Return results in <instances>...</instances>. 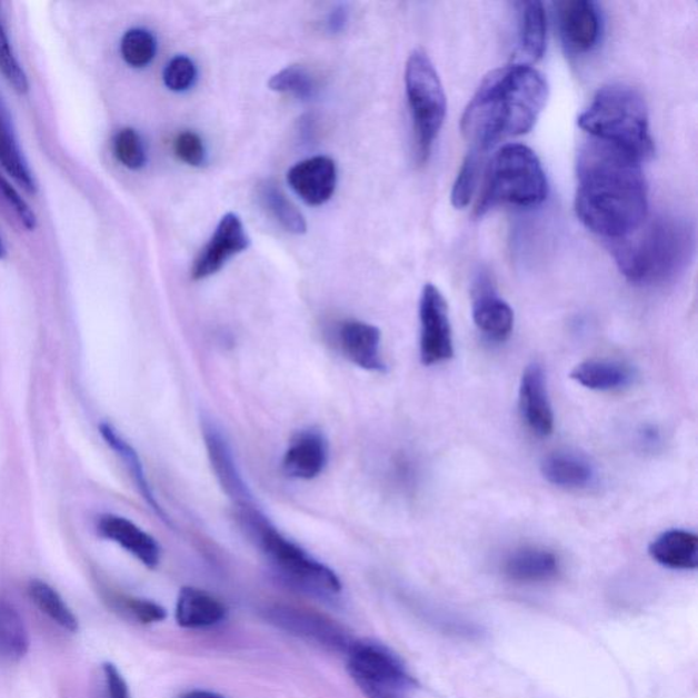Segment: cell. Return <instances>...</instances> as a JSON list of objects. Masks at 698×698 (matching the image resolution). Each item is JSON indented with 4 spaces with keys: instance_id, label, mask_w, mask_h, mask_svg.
I'll return each instance as SVG.
<instances>
[{
    "instance_id": "8",
    "label": "cell",
    "mask_w": 698,
    "mask_h": 698,
    "mask_svg": "<svg viewBox=\"0 0 698 698\" xmlns=\"http://www.w3.org/2000/svg\"><path fill=\"white\" fill-rule=\"evenodd\" d=\"M347 652L349 676L367 698H412L419 688L400 656L381 642H352Z\"/></svg>"
},
{
    "instance_id": "33",
    "label": "cell",
    "mask_w": 698,
    "mask_h": 698,
    "mask_svg": "<svg viewBox=\"0 0 698 698\" xmlns=\"http://www.w3.org/2000/svg\"><path fill=\"white\" fill-rule=\"evenodd\" d=\"M483 168V152L473 149L462 162L459 174H457L453 190H451V203L457 209L466 208L478 188V182Z\"/></svg>"
},
{
    "instance_id": "40",
    "label": "cell",
    "mask_w": 698,
    "mask_h": 698,
    "mask_svg": "<svg viewBox=\"0 0 698 698\" xmlns=\"http://www.w3.org/2000/svg\"><path fill=\"white\" fill-rule=\"evenodd\" d=\"M107 686V698H131L128 684L122 674L112 664L102 666Z\"/></svg>"
},
{
    "instance_id": "10",
    "label": "cell",
    "mask_w": 698,
    "mask_h": 698,
    "mask_svg": "<svg viewBox=\"0 0 698 698\" xmlns=\"http://www.w3.org/2000/svg\"><path fill=\"white\" fill-rule=\"evenodd\" d=\"M250 238L237 213L222 216L212 238L205 245L191 268V279L201 281L213 276L235 256L248 250Z\"/></svg>"
},
{
    "instance_id": "39",
    "label": "cell",
    "mask_w": 698,
    "mask_h": 698,
    "mask_svg": "<svg viewBox=\"0 0 698 698\" xmlns=\"http://www.w3.org/2000/svg\"><path fill=\"white\" fill-rule=\"evenodd\" d=\"M122 609L130 612L141 624H154L164 621L167 612L154 601L147 599L124 598L120 600Z\"/></svg>"
},
{
    "instance_id": "9",
    "label": "cell",
    "mask_w": 698,
    "mask_h": 698,
    "mask_svg": "<svg viewBox=\"0 0 698 698\" xmlns=\"http://www.w3.org/2000/svg\"><path fill=\"white\" fill-rule=\"evenodd\" d=\"M420 359L425 366H435L453 358L447 299L436 286L426 285L419 303Z\"/></svg>"
},
{
    "instance_id": "31",
    "label": "cell",
    "mask_w": 698,
    "mask_h": 698,
    "mask_svg": "<svg viewBox=\"0 0 698 698\" xmlns=\"http://www.w3.org/2000/svg\"><path fill=\"white\" fill-rule=\"evenodd\" d=\"M156 52H158V41L147 29H130L120 41V53L130 68H147L154 59Z\"/></svg>"
},
{
    "instance_id": "13",
    "label": "cell",
    "mask_w": 698,
    "mask_h": 698,
    "mask_svg": "<svg viewBox=\"0 0 698 698\" xmlns=\"http://www.w3.org/2000/svg\"><path fill=\"white\" fill-rule=\"evenodd\" d=\"M472 317L481 333L505 341L513 332L515 312L499 297L489 276L480 275L472 290Z\"/></svg>"
},
{
    "instance_id": "5",
    "label": "cell",
    "mask_w": 698,
    "mask_h": 698,
    "mask_svg": "<svg viewBox=\"0 0 698 698\" xmlns=\"http://www.w3.org/2000/svg\"><path fill=\"white\" fill-rule=\"evenodd\" d=\"M547 188L546 173L537 153L521 143H508L492 156L487 167L478 213L497 205L538 207L546 200Z\"/></svg>"
},
{
    "instance_id": "29",
    "label": "cell",
    "mask_w": 698,
    "mask_h": 698,
    "mask_svg": "<svg viewBox=\"0 0 698 698\" xmlns=\"http://www.w3.org/2000/svg\"><path fill=\"white\" fill-rule=\"evenodd\" d=\"M258 200L262 207L285 228L286 231L302 235L307 231L303 215L288 200L273 180H262L257 188Z\"/></svg>"
},
{
    "instance_id": "6",
    "label": "cell",
    "mask_w": 698,
    "mask_h": 698,
    "mask_svg": "<svg viewBox=\"0 0 698 698\" xmlns=\"http://www.w3.org/2000/svg\"><path fill=\"white\" fill-rule=\"evenodd\" d=\"M242 519L265 557L286 579L321 597L341 592V581L335 571L277 531L260 511L242 510Z\"/></svg>"
},
{
    "instance_id": "18",
    "label": "cell",
    "mask_w": 698,
    "mask_h": 698,
    "mask_svg": "<svg viewBox=\"0 0 698 698\" xmlns=\"http://www.w3.org/2000/svg\"><path fill=\"white\" fill-rule=\"evenodd\" d=\"M100 537L113 541L149 569L160 564V545L137 524L117 515H102L98 521Z\"/></svg>"
},
{
    "instance_id": "14",
    "label": "cell",
    "mask_w": 698,
    "mask_h": 698,
    "mask_svg": "<svg viewBox=\"0 0 698 698\" xmlns=\"http://www.w3.org/2000/svg\"><path fill=\"white\" fill-rule=\"evenodd\" d=\"M520 411L528 429L538 437H549L554 431V412L547 389L544 367L527 366L520 382Z\"/></svg>"
},
{
    "instance_id": "43",
    "label": "cell",
    "mask_w": 698,
    "mask_h": 698,
    "mask_svg": "<svg viewBox=\"0 0 698 698\" xmlns=\"http://www.w3.org/2000/svg\"><path fill=\"white\" fill-rule=\"evenodd\" d=\"M6 256H8V249H6L2 235H0V260H3Z\"/></svg>"
},
{
    "instance_id": "24",
    "label": "cell",
    "mask_w": 698,
    "mask_h": 698,
    "mask_svg": "<svg viewBox=\"0 0 698 698\" xmlns=\"http://www.w3.org/2000/svg\"><path fill=\"white\" fill-rule=\"evenodd\" d=\"M570 378L584 388L610 392L629 387L636 375L629 365L618 360L592 359L577 365L571 370Z\"/></svg>"
},
{
    "instance_id": "32",
    "label": "cell",
    "mask_w": 698,
    "mask_h": 698,
    "mask_svg": "<svg viewBox=\"0 0 698 698\" xmlns=\"http://www.w3.org/2000/svg\"><path fill=\"white\" fill-rule=\"evenodd\" d=\"M269 88L279 93H291L298 99L315 98L317 82L303 66L292 64L270 78Z\"/></svg>"
},
{
    "instance_id": "38",
    "label": "cell",
    "mask_w": 698,
    "mask_h": 698,
    "mask_svg": "<svg viewBox=\"0 0 698 698\" xmlns=\"http://www.w3.org/2000/svg\"><path fill=\"white\" fill-rule=\"evenodd\" d=\"M173 150L179 160L191 167H201L207 161V149L195 131L180 132L173 142Z\"/></svg>"
},
{
    "instance_id": "23",
    "label": "cell",
    "mask_w": 698,
    "mask_h": 698,
    "mask_svg": "<svg viewBox=\"0 0 698 698\" xmlns=\"http://www.w3.org/2000/svg\"><path fill=\"white\" fill-rule=\"evenodd\" d=\"M227 609L212 595L192 587H185L177 601V622L186 629L209 628L226 618Z\"/></svg>"
},
{
    "instance_id": "37",
    "label": "cell",
    "mask_w": 698,
    "mask_h": 698,
    "mask_svg": "<svg viewBox=\"0 0 698 698\" xmlns=\"http://www.w3.org/2000/svg\"><path fill=\"white\" fill-rule=\"evenodd\" d=\"M162 80L166 87L173 92L189 90L197 80V68L189 57L178 56L167 63L162 71Z\"/></svg>"
},
{
    "instance_id": "4",
    "label": "cell",
    "mask_w": 698,
    "mask_h": 698,
    "mask_svg": "<svg viewBox=\"0 0 698 698\" xmlns=\"http://www.w3.org/2000/svg\"><path fill=\"white\" fill-rule=\"evenodd\" d=\"M579 126L595 140L610 143L640 162L654 154L646 101L625 83L601 88L581 113Z\"/></svg>"
},
{
    "instance_id": "3",
    "label": "cell",
    "mask_w": 698,
    "mask_h": 698,
    "mask_svg": "<svg viewBox=\"0 0 698 698\" xmlns=\"http://www.w3.org/2000/svg\"><path fill=\"white\" fill-rule=\"evenodd\" d=\"M631 235L634 239L619 240L614 256L621 273L637 286L672 280L695 255L694 227L674 216H660Z\"/></svg>"
},
{
    "instance_id": "41",
    "label": "cell",
    "mask_w": 698,
    "mask_h": 698,
    "mask_svg": "<svg viewBox=\"0 0 698 698\" xmlns=\"http://www.w3.org/2000/svg\"><path fill=\"white\" fill-rule=\"evenodd\" d=\"M347 22V10L345 8H339L332 11V14L329 17L328 26L332 32H340L342 28H345Z\"/></svg>"
},
{
    "instance_id": "11",
    "label": "cell",
    "mask_w": 698,
    "mask_h": 698,
    "mask_svg": "<svg viewBox=\"0 0 698 698\" xmlns=\"http://www.w3.org/2000/svg\"><path fill=\"white\" fill-rule=\"evenodd\" d=\"M601 13L591 0H568L558 3V29L564 47L571 56H582L598 46Z\"/></svg>"
},
{
    "instance_id": "26",
    "label": "cell",
    "mask_w": 698,
    "mask_h": 698,
    "mask_svg": "<svg viewBox=\"0 0 698 698\" xmlns=\"http://www.w3.org/2000/svg\"><path fill=\"white\" fill-rule=\"evenodd\" d=\"M100 435L104 438L108 447H110L113 451H117V455L124 461V465L128 466L129 471L131 473L132 479H134L138 490H140L141 496L146 499L147 503L150 508L154 510V513L160 517V519L167 524H171L170 519L164 510L160 507L158 499H156L152 487H150L149 481L147 479L146 471H143V466L140 460V456H138L134 448L128 441H124L122 436H119V432L113 429V426L107 422H102L99 426Z\"/></svg>"
},
{
    "instance_id": "20",
    "label": "cell",
    "mask_w": 698,
    "mask_h": 698,
    "mask_svg": "<svg viewBox=\"0 0 698 698\" xmlns=\"http://www.w3.org/2000/svg\"><path fill=\"white\" fill-rule=\"evenodd\" d=\"M540 471L549 483L562 489H587L597 480V469L592 462L586 456L568 450L546 456Z\"/></svg>"
},
{
    "instance_id": "19",
    "label": "cell",
    "mask_w": 698,
    "mask_h": 698,
    "mask_svg": "<svg viewBox=\"0 0 698 698\" xmlns=\"http://www.w3.org/2000/svg\"><path fill=\"white\" fill-rule=\"evenodd\" d=\"M339 346L345 357L360 369L383 372L387 365L381 351V330L362 321H347L339 330Z\"/></svg>"
},
{
    "instance_id": "16",
    "label": "cell",
    "mask_w": 698,
    "mask_h": 698,
    "mask_svg": "<svg viewBox=\"0 0 698 698\" xmlns=\"http://www.w3.org/2000/svg\"><path fill=\"white\" fill-rule=\"evenodd\" d=\"M297 195L306 203L320 207L335 195L337 185L336 162L327 156H316L295 164L287 174Z\"/></svg>"
},
{
    "instance_id": "36",
    "label": "cell",
    "mask_w": 698,
    "mask_h": 698,
    "mask_svg": "<svg viewBox=\"0 0 698 698\" xmlns=\"http://www.w3.org/2000/svg\"><path fill=\"white\" fill-rule=\"evenodd\" d=\"M0 208L27 231H34L38 227V216L2 173H0Z\"/></svg>"
},
{
    "instance_id": "22",
    "label": "cell",
    "mask_w": 698,
    "mask_h": 698,
    "mask_svg": "<svg viewBox=\"0 0 698 698\" xmlns=\"http://www.w3.org/2000/svg\"><path fill=\"white\" fill-rule=\"evenodd\" d=\"M649 556L661 567L672 570H696L698 538L685 529H670L659 535L648 547Z\"/></svg>"
},
{
    "instance_id": "35",
    "label": "cell",
    "mask_w": 698,
    "mask_h": 698,
    "mask_svg": "<svg viewBox=\"0 0 698 698\" xmlns=\"http://www.w3.org/2000/svg\"><path fill=\"white\" fill-rule=\"evenodd\" d=\"M0 73L18 94H27L29 92L28 76L20 60L17 59L13 47L10 44L2 17H0Z\"/></svg>"
},
{
    "instance_id": "27",
    "label": "cell",
    "mask_w": 698,
    "mask_h": 698,
    "mask_svg": "<svg viewBox=\"0 0 698 698\" xmlns=\"http://www.w3.org/2000/svg\"><path fill=\"white\" fill-rule=\"evenodd\" d=\"M520 6V52L529 62L545 56L547 41V17L545 6L538 0Z\"/></svg>"
},
{
    "instance_id": "42",
    "label": "cell",
    "mask_w": 698,
    "mask_h": 698,
    "mask_svg": "<svg viewBox=\"0 0 698 698\" xmlns=\"http://www.w3.org/2000/svg\"><path fill=\"white\" fill-rule=\"evenodd\" d=\"M182 698H226L218 694H213V691L208 690H192L189 694H186Z\"/></svg>"
},
{
    "instance_id": "34",
    "label": "cell",
    "mask_w": 698,
    "mask_h": 698,
    "mask_svg": "<svg viewBox=\"0 0 698 698\" xmlns=\"http://www.w3.org/2000/svg\"><path fill=\"white\" fill-rule=\"evenodd\" d=\"M112 149L120 164L129 170L138 171L147 164L146 146H143L140 132L134 129L119 130L113 137Z\"/></svg>"
},
{
    "instance_id": "25",
    "label": "cell",
    "mask_w": 698,
    "mask_h": 698,
    "mask_svg": "<svg viewBox=\"0 0 698 698\" xmlns=\"http://www.w3.org/2000/svg\"><path fill=\"white\" fill-rule=\"evenodd\" d=\"M0 166L28 195L38 192V182H36L26 156L18 146L13 126H11L9 113L6 111L2 100H0Z\"/></svg>"
},
{
    "instance_id": "1",
    "label": "cell",
    "mask_w": 698,
    "mask_h": 698,
    "mask_svg": "<svg viewBox=\"0 0 698 698\" xmlns=\"http://www.w3.org/2000/svg\"><path fill=\"white\" fill-rule=\"evenodd\" d=\"M576 213L599 237L622 240L640 230L648 212L641 162L591 138L577 160Z\"/></svg>"
},
{
    "instance_id": "12",
    "label": "cell",
    "mask_w": 698,
    "mask_h": 698,
    "mask_svg": "<svg viewBox=\"0 0 698 698\" xmlns=\"http://www.w3.org/2000/svg\"><path fill=\"white\" fill-rule=\"evenodd\" d=\"M205 447H207L210 465L222 490L240 510L256 509L249 486L240 473L232 449L218 426L205 419L202 423Z\"/></svg>"
},
{
    "instance_id": "21",
    "label": "cell",
    "mask_w": 698,
    "mask_h": 698,
    "mask_svg": "<svg viewBox=\"0 0 698 698\" xmlns=\"http://www.w3.org/2000/svg\"><path fill=\"white\" fill-rule=\"evenodd\" d=\"M561 564L552 551L526 547L511 552L503 564V574L509 580L521 584H538L556 579Z\"/></svg>"
},
{
    "instance_id": "15",
    "label": "cell",
    "mask_w": 698,
    "mask_h": 698,
    "mask_svg": "<svg viewBox=\"0 0 698 698\" xmlns=\"http://www.w3.org/2000/svg\"><path fill=\"white\" fill-rule=\"evenodd\" d=\"M329 461V443L323 432L307 429L297 432L282 457V469L288 477L311 480L320 477Z\"/></svg>"
},
{
    "instance_id": "7",
    "label": "cell",
    "mask_w": 698,
    "mask_h": 698,
    "mask_svg": "<svg viewBox=\"0 0 698 698\" xmlns=\"http://www.w3.org/2000/svg\"><path fill=\"white\" fill-rule=\"evenodd\" d=\"M406 92L411 111L415 150L419 162L429 159L447 117V96L427 53L415 50L406 66Z\"/></svg>"
},
{
    "instance_id": "2",
    "label": "cell",
    "mask_w": 698,
    "mask_h": 698,
    "mask_svg": "<svg viewBox=\"0 0 698 698\" xmlns=\"http://www.w3.org/2000/svg\"><path fill=\"white\" fill-rule=\"evenodd\" d=\"M549 98L544 74L527 63L503 66L481 81L466 108L461 131L473 149L485 152L537 124Z\"/></svg>"
},
{
    "instance_id": "17",
    "label": "cell",
    "mask_w": 698,
    "mask_h": 698,
    "mask_svg": "<svg viewBox=\"0 0 698 698\" xmlns=\"http://www.w3.org/2000/svg\"><path fill=\"white\" fill-rule=\"evenodd\" d=\"M270 619L290 634L316 641L335 651H342V649L348 651L352 644L349 642L345 631L317 614L293 609V607H276L270 611Z\"/></svg>"
},
{
    "instance_id": "28",
    "label": "cell",
    "mask_w": 698,
    "mask_h": 698,
    "mask_svg": "<svg viewBox=\"0 0 698 698\" xmlns=\"http://www.w3.org/2000/svg\"><path fill=\"white\" fill-rule=\"evenodd\" d=\"M29 634L20 612L0 598V659L18 661L29 651Z\"/></svg>"
},
{
    "instance_id": "30",
    "label": "cell",
    "mask_w": 698,
    "mask_h": 698,
    "mask_svg": "<svg viewBox=\"0 0 698 698\" xmlns=\"http://www.w3.org/2000/svg\"><path fill=\"white\" fill-rule=\"evenodd\" d=\"M29 597L41 612L50 617L60 628L69 631L78 630V619L60 595L47 582L34 580L29 584Z\"/></svg>"
}]
</instances>
